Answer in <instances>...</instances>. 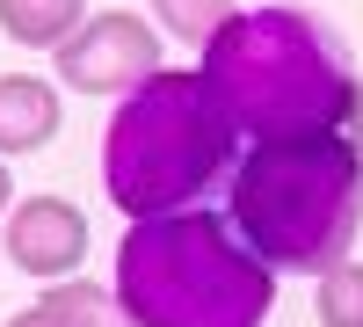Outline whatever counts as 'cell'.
<instances>
[{"label": "cell", "instance_id": "cell-1", "mask_svg": "<svg viewBox=\"0 0 363 327\" xmlns=\"http://www.w3.org/2000/svg\"><path fill=\"white\" fill-rule=\"evenodd\" d=\"M109 291L138 327H262L277 306V270L233 233L225 211L189 204L124 226Z\"/></svg>", "mask_w": 363, "mask_h": 327}, {"label": "cell", "instance_id": "cell-2", "mask_svg": "<svg viewBox=\"0 0 363 327\" xmlns=\"http://www.w3.org/2000/svg\"><path fill=\"white\" fill-rule=\"evenodd\" d=\"M225 218L277 277H327L335 262H349L363 233V160L335 131L255 138V153L233 167Z\"/></svg>", "mask_w": 363, "mask_h": 327}, {"label": "cell", "instance_id": "cell-3", "mask_svg": "<svg viewBox=\"0 0 363 327\" xmlns=\"http://www.w3.org/2000/svg\"><path fill=\"white\" fill-rule=\"evenodd\" d=\"M211 95L247 138H298V131H335L349 102V66L327 22L306 8H240L218 37L203 44Z\"/></svg>", "mask_w": 363, "mask_h": 327}, {"label": "cell", "instance_id": "cell-4", "mask_svg": "<svg viewBox=\"0 0 363 327\" xmlns=\"http://www.w3.org/2000/svg\"><path fill=\"white\" fill-rule=\"evenodd\" d=\"M240 124L225 102L211 95V80L189 66H160L153 80L109 109L102 131V182L124 218H160L189 211V204L225 174Z\"/></svg>", "mask_w": 363, "mask_h": 327}, {"label": "cell", "instance_id": "cell-5", "mask_svg": "<svg viewBox=\"0 0 363 327\" xmlns=\"http://www.w3.org/2000/svg\"><path fill=\"white\" fill-rule=\"evenodd\" d=\"M51 58H58V80H66L73 95H116V102L138 95V87L167 66V58H160V29L145 15H131V8L87 15Z\"/></svg>", "mask_w": 363, "mask_h": 327}, {"label": "cell", "instance_id": "cell-6", "mask_svg": "<svg viewBox=\"0 0 363 327\" xmlns=\"http://www.w3.org/2000/svg\"><path fill=\"white\" fill-rule=\"evenodd\" d=\"M87 211L66 196H22L15 211H8V262L22 277H37V284H66L80 277V262H87Z\"/></svg>", "mask_w": 363, "mask_h": 327}, {"label": "cell", "instance_id": "cell-7", "mask_svg": "<svg viewBox=\"0 0 363 327\" xmlns=\"http://www.w3.org/2000/svg\"><path fill=\"white\" fill-rule=\"evenodd\" d=\"M66 124V95L58 80L44 73H0V160H22V153H44Z\"/></svg>", "mask_w": 363, "mask_h": 327}, {"label": "cell", "instance_id": "cell-8", "mask_svg": "<svg viewBox=\"0 0 363 327\" xmlns=\"http://www.w3.org/2000/svg\"><path fill=\"white\" fill-rule=\"evenodd\" d=\"M87 22V0H0V29L29 51H58Z\"/></svg>", "mask_w": 363, "mask_h": 327}, {"label": "cell", "instance_id": "cell-9", "mask_svg": "<svg viewBox=\"0 0 363 327\" xmlns=\"http://www.w3.org/2000/svg\"><path fill=\"white\" fill-rule=\"evenodd\" d=\"M37 306H51L66 327H138L131 313H124V299L116 291H102V284H87V277H66V284H44V299Z\"/></svg>", "mask_w": 363, "mask_h": 327}, {"label": "cell", "instance_id": "cell-10", "mask_svg": "<svg viewBox=\"0 0 363 327\" xmlns=\"http://www.w3.org/2000/svg\"><path fill=\"white\" fill-rule=\"evenodd\" d=\"M233 15H240V0H153V22L167 37H189V44H211Z\"/></svg>", "mask_w": 363, "mask_h": 327}, {"label": "cell", "instance_id": "cell-11", "mask_svg": "<svg viewBox=\"0 0 363 327\" xmlns=\"http://www.w3.org/2000/svg\"><path fill=\"white\" fill-rule=\"evenodd\" d=\"M320 327H363V262H335L313 291Z\"/></svg>", "mask_w": 363, "mask_h": 327}, {"label": "cell", "instance_id": "cell-12", "mask_svg": "<svg viewBox=\"0 0 363 327\" xmlns=\"http://www.w3.org/2000/svg\"><path fill=\"white\" fill-rule=\"evenodd\" d=\"M335 138H342L349 153L363 160V80H349V102H342V124H335Z\"/></svg>", "mask_w": 363, "mask_h": 327}, {"label": "cell", "instance_id": "cell-13", "mask_svg": "<svg viewBox=\"0 0 363 327\" xmlns=\"http://www.w3.org/2000/svg\"><path fill=\"white\" fill-rule=\"evenodd\" d=\"M8 327H66V320H58V313H51V306H29V313H15V320H8Z\"/></svg>", "mask_w": 363, "mask_h": 327}, {"label": "cell", "instance_id": "cell-14", "mask_svg": "<svg viewBox=\"0 0 363 327\" xmlns=\"http://www.w3.org/2000/svg\"><path fill=\"white\" fill-rule=\"evenodd\" d=\"M15 204V174H8V160H0V211Z\"/></svg>", "mask_w": 363, "mask_h": 327}]
</instances>
